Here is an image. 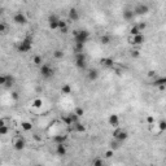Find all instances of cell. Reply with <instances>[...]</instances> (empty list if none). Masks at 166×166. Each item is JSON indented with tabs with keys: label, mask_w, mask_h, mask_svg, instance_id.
Masks as SVG:
<instances>
[{
	"label": "cell",
	"mask_w": 166,
	"mask_h": 166,
	"mask_svg": "<svg viewBox=\"0 0 166 166\" xmlns=\"http://www.w3.org/2000/svg\"><path fill=\"white\" fill-rule=\"evenodd\" d=\"M75 66L81 70H84L87 68V57L84 53H75Z\"/></svg>",
	"instance_id": "obj_6"
},
{
	"label": "cell",
	"mask_w": 166,
	"mask_h": 166,
	"mask_svg": "<svg viewBox=\"0 0 166 166\" xmlns=\"http://www.w3.org/2000/svg\"><path fill=\"white\" fill-rule=\"evenodd\" d=\"M148 166H153V165H148Z\"/></svg>",
	"instance_id": "obj_50"
},
{
	"label": "cell",
	"mask_w": 166,
	"mask_h": 166,
	"mask_svg": "<svg viewBox=\"0 0 166 166\" xmlns=\"http://www.w3.org/2000/svg\"><path fill=\"white\" fill-rule=\"evenodd\" d=\"M147 122H148L149 125H153V122H154V118H153V117H147Z\"/></svg>",
	"instance_id": "obj_43"
},
{
	"label": "cell",
	"mask_w": 166,
	"mask_h": 166,
	"mask_svg": "<svg viewBox=\"0 0 166 166\" xmlns=\"http://www.w3.org/2000/svg\"><path fill=\"white\" fill-rule=\"evenodd\" d=\"M66 140H68V135H66V134H57V135H55L52 139V141L55 144H65Z\"/></svg>",
	"instance_id": "obj_12"
},
{
	"label": "cell",
	"mask_w": 166,
	"mask_h": 166,
	"mask_svg": "<svg viewBox=\"0 0 166 166\" xmlns=\"http://www.w3.org/2000/svg\"><path fill=\"white\" fill-rule=\"evenodd\" d=\"M68 18L69 21H78L79 20V12L77 8H70L68 12Z\"/></svg>",
	"instance_id": "obj_13"
},
{
	"label": "cell",
	"mask_w": 166,
	"mask_h": 166,
	"mask_svg": "<svg viewBox=\"0 0 166 166\" xmlns=\"http://www.w3.org/2000/svg\"><path fill=\"white\" fill-rule=\"evenodd\" d=\"M73 127V131L74 132H84L86 131V126L82 123V122H77V123H73L71 125Z\"/></svg>",
	"instance_id": "obj_19"
},
{
	"label": "cell",
	"mask_w": 166,
	"mask_h": 166,
	"mask_svg": "<svg viewBox=\"0 0 166 166\" xmlns=\"http://www.w3.org/2000/svg\"><path fill=\"white\" fill-rule=\"evenodd\" d=\"M27 21H29L27 17H26V14L23 12H17L13 16V22L17 23V25H26Z\"/></svg>",
	"instance_id": "obj_8"
},
{
	"label": "cell",
	"mask_w": 166,
	"mask_h": 166,
	"mask_svg": "<svg viewBox=\"0 0 166 166\" xmlns=\"http://www.w3.org/2000/svg\"><path fill=\"white\" fill-rule=\"evenodd\" d=\"M71 91H73V88H71V86L69 83H64L61 86V93H64V95H70Z\"/></svg>",
	"instance_id": "obj_20"
},
{
	"label": "cell",
	"mask_w": 166,
	"mask_h": 166,
	"mask_svg": "<svg viewBox=\"0 0 166 166\" xmlns=\"http://www.w3.org/2000/svg\"><path fill=\"white\" fill-rule=\"evenodd\" d=\"M10 96H12V99H13V100H14V101H17L18 99H20V95H18V92H17V91H13V92L10 93Z\"/></svg>",
	"instance_id": "obj_40"
},
{
	"label": "cell",
	"mask_w": 166,
	"mask_h": 166,
	"mask_svg": "<svg viewBox=\"0 0 166 166\" xmlns=\"http://www.w3.org/2000/svg\"><path fill=\"white\" fill-rule=\"evenodd\" d=\"M110 42H112L110 35H108V34H104V35H101V38H100V43H101V44L108 45V44H110Z\"/></svg>",
	"instance_id": "obj_25"
},
{
	"label": "cell",
	"mask_w": 166,
	"mask_h": 166,
	"mask_svg": "<svg viewBox=\"0 0 166 166\" xmlns=\"http://www.w3.org/2000/svg\"><path fill=\"white\" fill-rule=\"evenodd\" d=\"M42 105H43V100H42L40 97H36V99H34V100L31 101V106H33V108H35V109L42 108Z\"/></svg>",
	"instance_id": "obj_23"
},
{
	"label": "cell",
	"mask_w": 166,
	"mask_h": 166,
	"mask_svg": "<svg viewBox=\"0 0 166 166\" xmlns=\"http://www.w3.org/2000/svg\"><path fill=\"white\" fill-rule=\"evenodd\" d=\"M69 33V27H66V29H64V30H61V34H68Z\"/></svg>",
	"instance_id": "obj_45"
},
{
	"label": "cell",
	"mask_w": 166,
	"mask_h": 166,
	"mask_svg": "<svg viewBox=\"0 0 166 166\" xmlns=\"http://www.w3.org/2000/svg\"><path fill=\"white\" fill-rule=\"evenodd\" d=\"M136 26H138L139 31H140V33H141V31H143L144 29L147 27V23H145V22H139V23H136Z\"/></svg>",
	"instance_id": "obj_39"
},
{
	"label": "cell",
	"mask_w": 166,
	"mask_h": 166,
	"mask_svg": "<svg viewBox=\"0 0 166 166\" xmlns=\"http://www.w3.org/2000/svg\"><path fill=\"white\" fill-rule=\"evenodd\" d=\"M87 78H88V81H91V82L97 81V78H99V70H96V69H91V70H88Z\"/></svg>",
	"instance_id": "obj_18"
},
{
	"label": "cell",
	"mask_w": 166,
	"mask_h": 166,
	"mask_svg": "<svg viewBox=\"0 0 166 166\" xmlns=\"http://www.w3.org/2000/svg\"><path fill=\"white\" fill-rule=\"evenodd\" d=\"M33 48V38L31 36H26L23 40H21L17 45V51L21 53H26L29 51H31Z\"/></svg>",
	"instance_id": "obj_2"
},
{
	"label": "cell",
	"mask_w": 166,
	"mask_h": 166,
	"mask_svg": "<svg viewBox=\"0 0 166 166\" xmlns=\"http://www.w3.org/2000/svg\"><path fill=\"white\" fill-rule=\"evenodd\" d=\"M55 152H56V154H57V156H65V154L68 153V149H66L65 144H56Z\"/></svg>",
	"instance_id": "obj_15"
},
{
	"label": "cell",
	"mask_w": 166,
	"mask_h": 166,
	"mask_svg": "<svg viewBox=\"0 0 166 166\" xmlns=\"http://www.w3.org/2000/svg\"><path fill=\"white\" fill-rule=\"evenodd\" d=\"M140 166H141V165H140Z\"/></svg>",
	"instance_id": "obj_52"
},
{
	"label": "cell",
	"mask_w": 166,
	"mask_h": 166,
	"mask_svg": "<svg viewBox=\"0 0 166 166\" xmlns=\"http://www.w3.org/2000/svg\"><path fill=\"white\" fill-rule=\"evenodd\" d=\"M122 17L125 18V21H131V20H134V17H135V13H134L132 9L126 8L123 12H122Z\"/></svg>",
	"instance_id": "obj_16"
},
{
	"label": "cell",
	"mask_w": 166,
	"mask_h": 166,
	"mask_svg": "<svg viewBox=\"0 0 166 166\" xmlns=\"http://www.w3.org/2000/svg\"><path fill=\"white\" fill-rule=\"evenodd\" d=\"M14 77L13 75H7V81H5V84H4V87L5 88H10L13 84H14Z\"/></svg>",
	"instance_id": "obj_26"
},
{
	"label": "cell",
	"mask_w": 166,
	"mask_h": 166,
	"mask_svg": "<svg viewBox=\"0 0 166 166\" xmlns=\"http://www.w3.org/2000/svg\"><path fill=\"white\" fill-rule=\"evenodd\" d=\"M12 145L13 148L16 149V151H22V149H25L26 147V140L23 136H16V138H13L12 140Z\"/></svg>",
	"instance_id": "obj_7"
},
{
	"label": "cell",
	"mask_w": 166,
	"mask_h": 166,
	"mask_svg": "<svg viewBox=\"0 0 166 166\" xmlns=\"http://www.w3.org/2000/svg\"><path fill=\"white\" fill-rule=\"evenodd\" d=\"M8 132H9V126H1L0 127V136L7 135Z\"/></svg>",
	"instance_id": "obj_36"
},
{
	"label": "cell",
	"mask_w": 166,
	"mask_h": 166,
	"mask_svg": "<svg viewBox=\"0 0 166 166\" xmlns=\"http://www.w3.org/2000/svg\"><path fill=\"white\" fill-rule=\"evenodd\" d=\"M0 166H1V160H0Z\"/></svg>",
	"instance_id": "obj_49"
},
{
	"label": "cell",
	"mask_w": 166,
	"mask_h": 166,
	"mask_svg": "<svg viewBox=\"0 0 166 166\" xmlns=\"http://www.w3.org/2000/svg\"><path fill=\"white\" fill-rule=\"evenodd\" d=\"M33 166H42V165H33Z\"/></svg>",
	"instance_id": "obj_48"
},
{
	"label": "cell",
	"mask_w": 166,
	"mask_h": 166,
	"mask_svg": "<svg viewBox=\"0 0 166 166\" xmlns=\"http://www.w3.org/2000/svg\"><path fill=\"white\" fill-rule=\"evenodd\" d=\"M5 81H7V75H4V74H0V86H4L5 84Z\"/></svg>",
	"instance_id": "obj_41"
},
{
	"label": "cell",
	"mask_w": 166,
	"mask_h": 166,
	"mask_svg": "<svg viewBox=\"0 0 166 166\" xmlns=\"http://www.w3.org/2000/svg\"><path fill=\"white\" fill-rule=\"evenodd\" d=\"M73 113L75 114L78 118H81V117H83V114H84V109H83L82 106H77V108L73 110Z\"/></svg>",
	"instance_id": "obj_27"
},
{
	"label": "cell",
	"mask_w": 166,
	"mask_h": 166,
	"mask_svg": "<svg viewBox=\"0 0 166 166\" xmlns=\"http://www.w3.org/2000/svg\"><path fill=\"white\" fill-rule=\"evenodd\" d=\"M144 42H145V35H144L143 33L138 34V35H130L128 36V43H130L131 45H134V47H138V45L144 44Z\"/></svg>",
	"instance_id": "obj_5"
},
{
	"label": "cell",
	"mask_w": 166,
	"mask_h": 166,
	"mask_svg": "<svg viewBox=\"0 0 166 166\" xmlns=\"http://www.w3.org/2000/svg\"><path fill=\"white\" fill-rule=\"evenodd\" d=\"M166 84V78L165 77H160V75H157L156 78L152 81V86H154V87H161V86H165Z\"/></svg>",
	"instance_id": "obj_17"
},
{
	"label": "cell",
	"mask_w": 166,
	"mask_h": 166,
	"mask_svg": "<svg viewBox=\"0 0 166 166\" xmlns=\"http://www.w3.org/2000/svg\"><path fill=\"white\" fill-rule=\"evenodd\" d=\"M156 126L158 127V131H160V132H164V131L166 130V122L164 121V119H161V121H160Z\"/></svg>",
	"instance_id": "obj_30"
},
{
	"label": "cell",
	"mask_w": 166,
	"mask_h": 166,
	"mask_svg": "<svg viewBox=\"0 0 166 166\" xmlns=\"http://www.w3.org/2000/svg\"><path fill=\"white\" fill-rule=\"evenodd\" d=\"M130 56H131L132 58H138L139 56H140V51H139L138 48H134V49L130 51Z\"/></svg>",
	"instance_id": "obj_34"
},
{
	"label": "cell",
	"mask_w": 166,
	"mask_h": 166,
	"mask_svg": "<svg viewBox=\"0 0 166 166\" xmlns=\"http://www.w3.org/2000/svg\"><path fill=\"white\" fill-rule=\"evenodd\" d=\"M1 126H8L7 123H5V119H4V118L0 119V127H1Z\"/></svg>",
	"instance_id": "obj_44"
},
{
	"label": "cell",
	"mask_w": 166,
	"mask_h": 166,
	"mask_svg": "<svg viewBox=\"0 0 166 166\" xmlns=\"http://www.w3.org/2000/svg\"><path fill=\"white\" fill-rule=\"evenodd\" d=\"M108 123L112 127H118L119 126V116L118 114H110L108 118Z\"/></svg>",
	"instance_id": "obj_14"
},
{
	"label": "cell",
	"mask_w": 166,
	"mask_h": 166,
	"mask_svg": "<svg viewBox=\"0 0 166 166\" xmlns=\"http://www.w3.org/2000/svg\"><path fill=\"white\" fill-rule=\"evenodd\" d=\"M61 121H62L65 125L71 126V119H70V117H69V114H68V116H64V117H61Z\"/></svg>",
	"instance_id": "obj_37"
},
{
	"label": "cell",
	"mask_w": 166,
	"mask_h": 166,
	"mask_svg": "<svg viewBox=\"0 0 166 166\" xmlns=\"http://www.w3.org/2000/svg\"><path fill=\"white\" fill-rule=\"evenodd\" d=\"M100 64H101V66H104V68H108V69L114 68V65H116V62H114V60L112 57H103L100 60Z\"/></svg>",
	"instance_id": "obj_11"
},
{
	"label": "cell",
	"mask_w": 166,
	"mask_h": 166,
	"mask_svg": "<svg viewBox=\"0 0 166 166\" xmlns=\"http://www.w3.org/2000/svg\"><path fill=\"white\" fill-rule=\"evenodd\" d=\"M7 31H8V26H7V23L0 22V34H5Z\"/></svg>",
	"instance_id": "obj_38"
},
{
	"label": "cell",
	"mask_w": 166,
	"mask_h": 166,
	"mask_svg": "<svg viewBox=\"0 0 166 166\" xmlns=\"http://www.w3.org/2000/svg\"><path fill=\"white\" fill-rule=\"evenodd\" d=\"M113 156H114V151H112V149H108V151L104 152V158H106V160L112 158Z\"/></svg>",
	"instance_id": "obj_35"
},
{
	"label": "cell",
	"mask_w": 166,
	"mask_h": 166,
	"mask_svg": "<svg viewBox=\"0 0 166 166\" xmlns=\"http://www.w3.org/2000/svg\"><path fill=\"white\" fill-rule=\"evenodd\" d=\"M3 12H4V10H3V8H0V14H3Z\"/></svg>",
	"instance_id": "obj_47"
},
{
	"label": "cell",
	"mask_w": 166,
	"mask_h": 166,
	"mask_svg": "<svg viewBox=\"0 0 166 166\" xmlns=\"http://www.w3.org/2000/svg\"><path fill=\"white\" fill-rule=\"evenodd\" d=\"M74 43H81V44H86L87 40L90 39V31L81 29V30H74Z\"/></svg>",
	"instance_id": "obj_1"
},
{
	"label": "cell",
	"mask_w": 166,
	"mask_h": 166,
	"mask_svg": "<svg viewBox=\"0 0 166 166\" xmlns=\"http://www.w3.org/2000/svg\"><path fill=\"white\" fill-rule=\"evenodd\" d=\"M39 73L44 79H49L55 75V69L49 64H43L42 66H39Z\"/></svg>",
	"instance_id": "obj_3"
},
{
	"label": "cell",
	"mask_w": 166,
	"mask_h": 166,
	"mask_svg": "<svg viewBox=\"0 0 166 166\" xmlns=\"http://www.w3.org/2000/svg\"><path fill=\"white\" fill-rule=\"evenodd\" d=\"M138 34H141V33L139 31L138 26H136V23H135V25H132L130 27V35H138Z\"/></svg>",
	"instance_id": "obj_33"
},
{
	"label": "cell",
	"mask_w": 166,
	"mask_h": 166,
	"mask_svg": "<svg viewBox=\"0 0 166 166\" xmlns=\"http://www.w3.org/2000/svg\"><path fill=\"white\" fill-rule=\"evenodd\" d=\"M83 48H84V44H81V43H75V44H74V51H75V53H82Z\"/></svg>",
	"instance_id": "obj_31"
},
{
	"label": "cell",
	"mask_w": 166,
	"mask_h": 166,
	"mask_svg": "<svg viewBox=\"0 0 166 166\" xmlns=\"http://www.w3.org/2000/svg\"><path fill=\"white\" fill-rule=\"evenodd\" d=\"M104 166H106V165H104Z\"/></svg>",
	"instance_id": "obj_51"
},
{
	"label": "cell",
	"mask_w": 166,
	"mask_h": 166,
	"mask_svg": "<svg viewBox=\"0 0 166 166\" xmlns=\"http://www.w3.org/2000/svg\"><path fill=\"white\" fill-rule=\"evenodd\" d=\"M31 62L34 64L35 66H42L43 64V57L40 55H35V56H33V60H31Z\"/></svg>",
	"instance_id": "obj_21"
},
{
	"label": "cell",
	"mask_w": 166,
	"mask_h": 166,
	"mask_svg": "<svg viewBox=\"0 0 166 166\" xmlns=\"http://www.w3.org/2000/svg\"><path fill=\"white\" fill-rule=\"evenodd\" d=\"M58 21H60V18L56 14H49V17H48V26H49L52 30H57Z\"/></svg>",
	"instance_id": "obj_10"
},
{
	"label": "cell",
	"mask_w": 166,
	"mask_h": 166,
	"mask_svg": "<svg viewBox=\"0 0 166 166\" xmlns=\"http://www.w3.org/2000/svg\"><path fill=\"white\" fill-rule=\"evenodd\" d=\"M148 77H149V78H156V77H157V73H156V71H154V70H149L148 71Z\"/></svg>",
	"instance_id": "obj_42"
},
{
	"label": "cell",
	"mask_w": 166,
	"mask_h": 166,
	"mask_svg": "<svg viewBox=\"0 0 166 166\" xmlns=\"http://www.w3.org/2000/svg\"><path fill=\"white\" fill-rule=\"evenodd\" d=\"M165 88H166V84H165V86H161V87H158V90H160V91H164Z\"/></svg>",
	"instance_id": "obj_46"
},
{
	"label": "cell",
	"mask_w": 166,
	"mask_h": 166,
	"mask_svg": "<svg viewBox=\"0 0 166 166\" xmlns=\"http://www.w3.org/2000/svg\"><path fill=\"white\" fill-rule=\"evenodd\" d=\"M64 56H65V53H64V51H62V49H55V51H53V57L57 58V60L62 58Z\"/></svg>",
	"instance_id": "obj_28"
},
{
	"label": "cell",
	"mask_w": 166,
	"mask_h": 166,
	"mask_svg": "<svg viewBox=\"0 0 166 166\" xmlns=\"http://www.w3.org/2000/svg\"><path fill=\"white\" fill-rule=\"evenodd\" d=\"M91 165L92 166H104L105 164H104V160L101 158V157H96V158H93V161Z\"/></svg>",
	"instance_id": "obj_29"
},
{
	"label": "cell",
	"mask_w": 166,
	"mask_h": 166,
	"mask_svg": "<svg viewBox=\"0 0 166 166\" xmlns=\"http://www.w3.org/2000/svg\"><path fill=\"white\" fill-rule=\"evenodd\" d=\"M132 10H134L135 14L143 16V14H147V13L149 12V7L147 4H144V3H140V4H136Z\"/></svg>",
	"instance_id": "obj_9"
},
{
	"label": "cell",
	"mask_w": 166,
	"mask_h": 166,
	"mask_svg": "<svg viewBox=\"0 0 166 166\" xmlns=\"http://www.w3.org/2000/svg\"><path fill=\"white\" fill-rule=\"evenodd\" d=\"M128 132L122 127H116V130L113 131V139H116L119 143H123L125 140H127Z\"/></svg>",
	"instance_id": "obj_4"
},
{
	"label": "cell",
	"mask_w": 166,
	"mask_h": 166,
	"mask_svg": "<svg viewBox=\"0 0 166 166\" xmlns=\"http://www.w3.org/2000/svg\"><path fill=\"white\" fill-rule=\"evenodd\" d=\"M121 144L122 143H119V141H117L116 139H113V140L109 143V149H112V151H117V149L121 148Z\"/></svg>",
	"instance_id": "obj_22"
},
{
	"label": "cell",
	"mask_w": 166,
	"mask_h": 166,
	"mask_svg": "<svg viewBox=\"0 0 166 166\" xmlns=\"http://www.w3.org/2000/svg\"><path fill=\"white\" fill-rule=\"evenodd\" d=\"M66 27H69V25H68V22L66 21H64V20H61L60 18V21H58V30H64V29H66Z\"/></svg>",
	"instance_id": "obj_32"
},
{
	"label": "cell",
	"mask_w": 166,
	"mask_h": 166,
	"mask_svg": "<svg viewBox=\"0 0 166 166\" xmlns=\"http://www.w3.org/2000/svg\"><path fill=\"white\" fill-rule=\"evenodd\" d=\"M21 128L27 132V131L33 130V125H31V122H29V121H23V122H21Z\"/></svg>",
	"instance_id": "obj_24"
}]
</instances>
